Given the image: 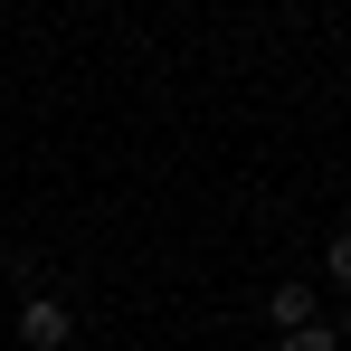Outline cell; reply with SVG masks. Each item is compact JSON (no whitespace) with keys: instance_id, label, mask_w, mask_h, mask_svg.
Returning a JSON list of instances; mask_svg holds the SVG:
<instances>
[{"instance_id":"1","label":"cell","mask_w":351,"mask_h":351,"mask_svg":"<svg viewBox=\"0 0 351 351\" xmlns=\"http://www.w3.org/2000/svg\"><path fill=\"white\" fill-rule=\"evenodd\" d=\"M66 342H76V304L29 294V304H19V351H66Z\"/></svg>"},{"instance_id":"2","label":"cell","mask_w":351,"mask_h":351,"mask_svg":"<svg viewBox=\"0 0 351 351\" xmlns=\"http://www.w3.org/2000/svg\"><path fill=\"white\" fill-rule=\"evenodd\" d=\"M313 313H323V294L304 285V276H285V285L266 294V323H276V332H304V323H313Z\"/></svg>"},{"instance_id":"3","label":"cell","mask_w":351,"mask_h":351,"mask_svg":"<svg viewBox=\"0 0 351 351\" xmlns=\"http://www.w3.org/2000/svg\"><path fill=\"white\" fill-rule=\"evenodd\" d=\"M276 351H342V323H323V313H313L304 332H276Z\"/></svg>"},{"instance_id":"4","label":"cell","mask_w":351,"mask_h":351,"mask_svg":"<svg viewBox=\"0 0 351 351\" xmlns=\"http://www.w3.org/2000/svg\"><path fill=\"white\" fill-rule=\"evenodd\" d=\"M323 276L351 294V228H332V237H323Z\"/></svg>"}]
</instances>
